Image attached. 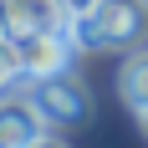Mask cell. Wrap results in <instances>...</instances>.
Returning a JSON list of instances; mask_svg holds the SVG:
<instances>
[{
  "label": "cell",
  "instance_id": "1",
  "mask_svg": "<svg viewBox=\"0 0 148 148\" xmlns=\"http://www.w3.org/2000/svg\"><path fill=\"white\" fill-rule=\"evenodd\" d=\"M148 36V0H92L72 21V41L87 51H133Z\"/></svg>",
  "mask_w": 148,
  "mask_h": 148
},
{
  "label": "cell",
  "instance_id": "2",
  "mask_svg": "<svg viewBox=\"0 0 148 148\" xmlns=\"http://www.w3.org/2000/svg\"><path fill=\"white\" fill-rule=\"evenodd\" d=\"M26 102L36 107V118H41L46 128H77V123L92 112V97H87V87H82L72 72L31 77V82H26Z\"/></svg>",
  "mask_w": 148,
  "mask_h": 148
},
{
  "label": "cell",
  "instance_id": "3",
  "mask_svg": "<svg viewBox=\"0 0 148 148\" xmlns=\"http://www.w3.org/2000/svg\"><path fill=\"white\" fill-rule=\"evenodd\" d=\"M72 31H10V51L21 77H51V72H72Z\"/></svg>",
  "mask_w": 148,
  "mask_h": 148
},
{
  "label": "cell",
  "instance_id": "4",
  "mask_svg": "<svg viewBox=\"0 0 148 148\" xmlns=\"http://www.w3.org/2000/svg\"><path fill=\"white\" fill-rule=\"evenodd\" d=\"M46 133V123L36 118V107L26 97H0V148H31Z\"/></svg>",
  "mask_w": 148,
  "mask_h": 148
},
{
  "label": "cell",
  "instance_id": "5",
  "mask_svg": "<svg viewBox=\"0 0 148 148\" xmlns=\"http://www.w3.org/2000/svg\"><path fill=\"white\" fill-rule=\"evenodd\" d=\"M10 31H72V15L61 0H5Z\"/></svg>",
  "mask_w": 148,
  "mask_h": 148
},
{
  "label": "cell",
  "instance_id": "6",
  "mask_svg": "<svg viewBox=\"0 0 148 148\" xmlns=\"http://www.w3.org/2000/svg\"><path fill=\"white\" fill-rule=\"evenodd\" d=\"M118 97L133 107V112L148 102V46H143V51H133V56L123 61V72H118Z\"/></svg>",
  "mask_w": 148,
  "mask_h": 148
},
{
  "label": "cell",
  "instance_id": "7",
  "mask_svg": "<svg viewBox=\"0 0 148 148\" xmlns=\"http://www.w3.org/2000/svg\"><path fill=\"white\" fill-rule=\"evenodd\" d=\"M15 77H21V66H15V51H10V41H0V92L10 87Z\"/></svg>",
  "mask_w": 148,
  "mask_h": 148
},
{
  "label": "cell",
  "instance_id": "8",
  "mask_svg": "<svg viewBox=\"0 0 148 148\" xmlns=\"http://www.w3.org/2000/svg\"><path fill=\"white\" fill-rule=\"evenodd\" d=\"M31 148H66V143H61V138H51V133H41L36 143H31Z\"/></svg>",
  "mask_w": 148,
  "mask_h": 148
},
{
  "label": "cell",
  "instance_id": "9",
  "mask_svg": "<svg viewBox=\"0 0 148 148\" xmlns=\"http://www.w3.org/2000/svg\"><path fill=\"white\" fill-rule=\"evenodd\" d=\"M0 41H10V15H5V0H0Z\"/></svg>",
  "mask_w": 148,
  "mask_h": 148
},
{
  "label": "cell",
  "instance_id": "10",
  "mask_svg": "<svg viewBox=\"0 0 148 148\" xmlns=\"http://www.w3.org/2000/svg\"><path fill=\"white\" fill-rule=\"evenodd\" d=\"M138 123H143V133H148V102H143V107H138Z\"/></svg>",
  "mask_w": 148,
  "mask_h": 148
}]
</instances>
